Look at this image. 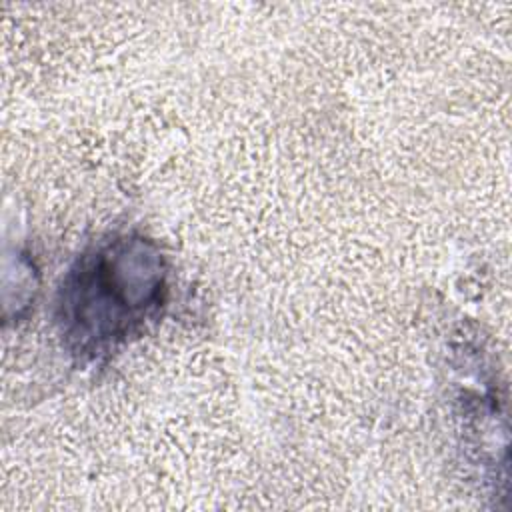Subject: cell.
Returning <instances> with one entry per match:
<instances>
[{"label": "cell", "instance_id": "1", "mask_svg": "<svg viewBox=\"0 0 512 512\" xmlns=\"http://www.w3.org/2000/svg\"><path fill=\"white\" fill-rule=\"evenodd\" d=\"M166 266L142 236L108 240L78 258L60 288L62 334L80 356L112 352L162 304Z\"/></svg>", "mask_w": 512, "mask_h": 512}]
</instances>
